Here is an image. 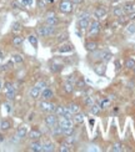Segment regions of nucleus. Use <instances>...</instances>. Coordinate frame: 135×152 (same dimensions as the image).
Returning <instances> with one entry per match:
<instances>
[{
	"mask_svg": "<svg viewBox=\"0 0 135 152\" xmlns=\"http://www.w3.org/2000/svg\"><path fill=\"white\" fill-rule=\"evenodd\" d=\"M85 86H86V85H85V81H84L83 79H79V80L75 82V87H76L78 90H83Z\"/></svg>",
	"mask_w": 135,
	"mask_h": 152,
	"instance_id": "72a5a7b5",
	"label": "nucleus"
},
{
	"mask_svg": "<svg viewBox=\"0 0 135 152\" xmlns=\"http://www.w3.org/2000/svg\"><path fill=\"white\" fill-rule=\"evenodd\" d=\"M109 104H110V101H109L108 99H106V100H103V101H101L100 107H101V109H105V107H106V106H108Z\"/></svg>",
	"mask_w": 135,
	"mask_h": 152,
	"instance_id": "49530a36",
	"label": "nucleus"
},
{
	"mask_svg": "<svg viewBox=\"0 0 135 152\" xmlns=\"http://www.w3.org/2000/svg\"><path fill=\"white\" fill-rule=\"evenodd\" d=\"M100 110H101V107H100L99 105H96V104H93L90 106V111H91L93 115H99L100 113Z\"/></svg>",
	"mask_w": 135,
	"mask_h": 152,
	"instance_id": "a878e982",
	"label": "nucleus"
},
{
	"mask_svg": "<svg viewBox=\"0 0 135 152\" xmlns=\"http://www.w3.org/2000/svg\"><path fill=\"white\" fill-rule=\"evenodd\" d=\"M50 70H52L53 72H60L63 70V65H60V64H53L52 66H50Z\"/></svg>",
	"mask_w": 135,
	"mask_h": 152,
	"instance_id": "c85d7f7f",
	"label": "nucleus"
},
{
	"mask_svg": "<svg viewBox=\"0 0 135 152\" xmlns=\"http://www.w3.org/2000/svg\"><path fill=\"white\" fill-rule=\"evenodd\" d=\"M30 151L41 152L43 151V145H41L38 140H34V142H31V145H30Z\"/></svg>",
	"mask_w": 135,
	"mask_h": 152,
	"instance_id": "9b49d317",
	"label": "nucleus"
},
{
	"mask_svg": "<svg viewBox=\"0 0 135 152\" xmlns=\"http://www.w3.org/2000/svg\"><path fill=\"white\" fill-rule=\"evenodd\" d=\"M43 151L44 152H52V151H54V144H53V142H50V141L45 142V144L43 145Z\"/></svg>",
	"mask_w": 135,
	"mask_h": 152,
	"instance_id": "aec40b11",
	"label": "nucleus"
},
{
	"mask_svg": "<svg viewBox=\"0 0 135 152\" xmlns=\"http://www.w3.org/2000/svg\"><path fill=\"white\" fill-rule=\"evenodd\" d=\"M59 22V19L55 15H52V16H48L46 18V24L48 25H52V26H55Z\"/></svg>",
	"mask_w": 135,
	"mask_h": 152,
	"instance_id": "a211bd4d",
	"label": "nucleus"
},
{
	"mask_svg": "<svg viewBox=\"0 0 135 152\" xmlns=\"http://www.w3.org/2000/svg\"><path fill=\"white\" fill-rule=\"evenodd\" d=\"M40 96H41V99L43 100H50L54 96V92L50 89H48V87H45L44 90H41Z\"/></svg>",
	"mask_w": 135,
	"mask_h": 152,
	"instance_id": "6e6552de",
	"label": "nucleus"
},
{
	"mask_svg": "<svg viewBox=\"0 0 135 152\" xmlns=\"http://www.w3.org/2000/svg\"><path fill=\"white\" fill-rule=\"evenodd\" d=\"M3 89V82H1V80H0V90Z\"/></svg>",
	"mask_w": 135,
	"mask_h": 152,
	"instance_id": "13d9d810",
	"label": "nucleus"
},
{
	"mask_svg": "<svg viewBox=\"0 0 135 152\" xmlns=\"http://www.w3.org/2000/svg\"><path fill=\"white\" fill-rule=\"evenodd\" d=\"M11 6H13L14 9H19V8H20V5H19V3H18V1H13V3H11Z\"/></svg>",
	"mask_w": 135,
	"mask_h": 152,
	"instance_id": "3c124183",
	"label": "nucleus"
},
{
	"mask_svg": "<svg viewBox=\"0 0 135 152\" xmlns=\"http://www.w3.org/2000/svg\"><path fill=\"white\" fill-rule=\"evenodd\" d=\"M58 122V118H57V115H53V113H50V115H48V116L45 117V123L48 125L49 127H52V126H54L55 123Z\"/></svg>",
	"mask_w": 135,
	"mask_h": 152,
	"instance_id": "423d86ee",
	"label": "nucleus"
},
{
	"mask_svg": "<svg viewBox=\"0 0 135 152\" xmlns=\"http://www.w3.org/2000/svg\"><path fill=\"white\" fill-rule=\"evenodd\" d=\"M71 4H80V3H83V0H71Z\"/></svg>",
	"mask_w": 135,
	"mask_h": 152,
	"instance_id": "864d4df0",
	"label": "nucleus"
},
{
	"mask_svg": "<svg viewBox=\"0 0 135 152\" xmlns=\"http://www.w3.org/2000/svg\"><path fill=\"white\" fill-rule=\"evenodd\" d=\"M73 122H75V123H83L84 122V115L80 113V112H78L74 115V117H73Z\"/></svg>",
	"mask_w": 135,
	"mask_h": 152,
	"instance_id": "412c9836",
	"label": "nucleus"
},
{
	"mask_svg": "<svg viewBox=\"0 0 135 152\" xmlns=\"http://www.w3.org/2000/svg\"><path fill=\"white\" fill-rule=\"evenodd\" d=\"M127 31L129 34H134L135 33V22H131V24H129L127 26Z\"/></svg>",
	"mask_w": 135,
	"mask_h": 152,
	"instance_id": "ea45409f",
	"label": "nucleus"
},
{
	"mask_svg": "<svg viewBox=\"0 0 135 152\" xmlns=\"http://www.w3.org/2000/svg\"><path fill=\"white\" fill-rule=\"evenodd\" d=\"M40 94H41V90L39 89L38 86H34V87H31L30 89V92H29V95H30V97L31 99H34V100H36L40 96Z\"/></svg>",
	"mask_w": 135,
	"mask_h": 152,
	"instance_id": "f8f14e48",
	"label": "nucleus"
},
{
	"mask_svg": "<svg viewBox=\"0 0 135 152\" xmlns=\"http://www.w3.org/2000/svg\"><path fill=\"white\" fill-rule=\"evenodd\" d=\"M5 109H6V111H8V112H10V111H11V107H10V105H9V104H5Z\"/></svg>",
	"mask_w": 135,
	"mask_h": 152,
	"instance_id": "603ef678",
	"label": "nucleus"
},
{
	"mask_svg": "<svg viewBox=\"0 0 135 152\" xmlns=\"http://www.w3.org/2000/svg\"><path fill=\"white\" fill-rule=\"evenodd\" d=\"M74 133V127H68V128H63L61 135L64 136H71Z\"/></svg>",
	"mask_w": 135,
	"mask_h": 152,
	"instance_id": "f704fd0d",
	"label": "nucleus"
},
{
	"mask_svg": "<svg viewBox=\"0 0 135 152\" xmlns=\"http://www.w3.org/2000/svg\"><path fill=\"white\" fill-rule=\"evenodd\" d=\"M124 14H134L135 13V4L134 3H125L123 6Z\"/></svg>",
	"mask_w": 135,
	"mask_h": 152,
	"instance_id": "0eeeda50",
	"label": "nucleus"
},
{
	"mask_svg": "<svg viewBox=\"0 0 135 152\" xmlns=\"http://www.w3.org/2000/svg\"><path fill=\"white\" fill-rule=\"evenodd\" d=\"M0 59H4V53L0 51Z\"/></svg>",
	"mask_w": 135,
	"mask_h": 152,
	"instance_id": "6e6d98bb",
	"label": "nucleus"
},
{
	"mask_svg": "<svg viewBox=\"0 0 135 152\" xmlns=\"http://www.w3.org/2000/svg\"><path fill=\"white\" fill-rule=\"evenodd\" d=\"M94 14H95L96 18H104L106 15V10H105L104 8H98Z\"/></svg>",
	"mask_w": 135,
	"mask_h": 152,
	"instance_id": "b1692460",
	"label": "nucleus"
},
{
	"mask_svg": "<svg viewBox=\"0 0 135 152\" xmlns=\"http://www.w3.org/2000/svg\"><path fill=\"white\" fill-rule=\"evenodd\" d=\"M39 106H40L41 111H44V112H54L55 109H57V106L54 104H50L49 100H43Z\"/></svg>",
	"mask_w": 135,
	"mask_h": 152,
	"instance_id": "f03ea898",
	"label": "nucleus"
},
{
	"mask_svg": "<svg viewBox=\"0 0 135 152\" xmlns=\"http://www.w3.org/2000/svg\"><path fill=\"white\" fill-rule=\"evenodd\" d=\"M133 71H134V72H135V66H134V67H133Z\"/></svg>",
	"mask_w": 135,
	"mask_h": 152,
	"instance_id": "052dcab7",
	"label": "nucleus"
},
{
	"mask_svg": "<svg viewBox=\"0 0 135 152\" xmlns=\"http://www.w3.org/2000/svg\"><path fill=\"white\" fill-rule=\"evenodd\" d=\"M60 126H61V128H68V127H73L74 125V122H73V120L71 118H61L60 121L58 122Z\"/></svg>",
	"mask_w": 135,
	"mask_h": 152,
	"instance_id": "1a4fd4ad",
	"label": "nucleus"
},
{
	"mask_svg": "<svg viewBox=\"0 0 135 152\" xmlns=\"http://www.w3.org/2000/svg\"><path fill=\"white\" fill-rule=\"evenodd\" d=\"M0 128L3 131H6V130H10L11 128V122L9 120H3L1 123H0Z\"/></svg>",
	"mask_w": 135,
	"mask_h": 152,
	"instance_id": "6ab92c4d",
	"label": "nucleus"
},
{
	"mask_svg": "<svg viewBox=\"0 0 135 152\" xmlns=\"http://www.w3.org/2000/svg\"><path fill=\"white\" fill-rule=\"evenodd\" d=\"M36 3H38V6H39V8H45V5H46V1H45V0H38Z\"/></svg>",
	"mask_w": 135,
	"mask_h": 152,
	"instance_id": "09e8293b",
	"label": "nucleus"
},
{
	"mask_svg": "<svg viewBox=\"0 0 135 152\" xmlns=\"http://www.w3.org/2000/svg\"><path fill=\"white\" fill-rule=\"evenodd\" d=\"M58 51L59 53H63V54H65V53H73L74 51V45L70 44V43H65V44H63L58 49Z\"/></svg>",
	"mask_w": 135,
	"mask_h": 152,
	"instance_id": "39448f33",
	"label": "nucleus"
},
{
	"mask_svg": "<svg viewBox=\"0 0 135 152\" xmlns=\"http://www.w3.org/2000/svg\"><path fill=\"white\" fill-rule=\"evenodd\" d=\"M69 110H70V112L73 113V115H75V113H78V112H80V107H79V105H76V104H70L69 105V107H68Z\"/></svg>",
	"mask_w": 135,
	"mask_h": 152,
	"instance_id": "5701e85b",
	"label": "nucleus"
},
{
	"mask_svg": "<svg viewBox=\"0 0 135 152\" xmlns=\"http://www.w3.org/2000/svg\"><path fill=\"white\" fill-rule=\"evenodd\" d=\"M70 147H73V146L66 144V142H64V144H61V146H60V152H69L71 150Z\"/></svg>",
	"mask_w": 135,
	"mask_h": 152,
	"instance_id": "c9c22d12",
	"label": "nucleus"
},
{
	"mask_svg": "<svg viewBox=\"0 0 135 152\" xmlns=\"http://www.w3.org/2000/svg\"><path fill=\"white\" fill-rule=\"evenodd\" d=\"M11 29H13L14 33H19V31L21 30V24H20V22H13Z\"/></svg>",
	"mask_w": 135,
	"mask_h": 152,
	"instance_id": "4c0bfd02",
	"label": "nucleus"
},
{
	"mask_svg": "<svg viewBox=\"0 0 135 152\" xmlns=\"http://www.w3.org/2000/svg\"><path fill=\"white\" fill-rule=\"evenodd\" d=\"M35 86H38L40 90H44L45 87H46V82H45V81H39V82H38V84H36Z\"/></svg>",
	"mask_w": 135,
	"mask_h": 152,
	"instance_id": "c03bdc74",
	"label": "nucleus"
},
{
	"mask_svg": "<svg viewBox=\"0 0 135 152\" xmlns=\"http://www.w3.org/2000/svg\"><path fill=\"white\" fill-rule=\"evenodd\" d=\"M64 110H65V107L64 106H57V109H55V115H57V116H60L61 117L63 116V113H64Z\"/></svg>",
	"mask_w": 135,
	"mask_h": 152,
	"instance_id": "e433bc0d",
	"label": "nucleus"
},
{
	"mask_svg": "<svg viewBox=\"0 0 135 152\" xmlns=\"http://www.w3.org/2000/svg\"><path fill=\"white\" fill-rule=\"evenodd\" d=\"M1 141H4V136H3V135H0V142H1Z\"/></svg>",
	"mask_w": 135,
	"mask_h": 152,
	"instance_id": "4d7b16f0",
	"label": "nucleus"
},
{
	"mask_svg": "<svg viewBox=\"0 0 135 152\" xmlns=\"http://www.w3.org/2000/svg\"><path fill=\"white\" fill-rule=\"evenodd\" d=\"M65 142H66V144H69L70 146H74V144L76 142V139H75V137H74L73 135H71V136H65Z\"/></svg>",
	"mask_w": 135,
	"mask_h": 152,
	"instance_id": "473e14b6",
	"label": "nucleus"
},
{
	"mask_svg": "<svg viewBox=\"0 0 135 152\" xmlns=\"http://www.w3.org/2000/svg\"><path fill=\"white\" fill-rule=\"evenodd\" d=\"M38 35H39V36H43V38H45V36H46L45 25H41V26L38 27Z\"/></svg>",
	"mask_w": 135,
	"mask_h": 152,
	"instance_id": "58836bf2",
	"label": "nucleus"
},
{
	"mask_svg": "<svg viewBox=\"0 0 135 152\" xmlns=\"http://www.w3.org/2000/svg\"><path fill=\"white\" fill-rule=\"evenodd\" d=\"M48 1H49V3H53V1H54V0H48Z\"/></svg>",
	"mask_w": 135,
	"mask_h": 152,
	"instance_id": "bf43d9fd",
	"label": "nucleus"
},
{
	"mask_svg": "<svg viewBox=\"0 0 135 152\" xmlns=\"http://www.w3.org/2000/svg\"><path fill=\"white\" fill-rule=\"evenodd\" d=\"M28 135V128L26 126H20L18 128L16 131V137H19V139H23V137H25Z\"/></svg>",
	"mask_w": 135,
	"mask_h": 152,
	"instance_id": "2eb2a0df",
	"label": "nucleus"
},
{
	"mask_svg": "<svg viewBox=\"0 0 135 152\" xmlns=\"http://www.w3.org/2000/svg\"><path fill=\"white\" fill-rule=\"evenodd\" d=\"M122 70V64H120L119 60H116L115 61V71H120Z\"/></svg>",
	"mask_w": 135,
	"mask_h": 152,
	"instance_id": "de8ad7c7",
	"label": "nucleus"
},
{
	"mask_svg": "<svg viewBox=\"0 0 135 152\" xmlns=\"http://www.w3.org/2000/svg\"><path fill=\"white\" fill-rule=\"evenodd\" d=\"M33 4H34V0H23L21 1L23 6H31Z\"/></svg>",
	"mask_w": 135,
	"mask_h": 152,
	"instance_id": "37998d69",
	"label": "nucleus"
},
{
	"mask_svg": "<svg viewBox=\"0 0 135 152\" xmlns=\"http://www.w3.org/2000/svg\"><path fill=\"white\" fill-rule=\"evenodd\" d=\"M105 70H106L105 64H96L95 67H94V71L98 74V75H104Z\"/></svg>",
	"mask_w": 135,
	"mask_h": 152,
	"instance_id": "ddd939ff",
	"label": "nucleus"
},
{
	"mask_svg": "<svg viewBox=\"0 0 135 152\" xmlns=\"http://www.w3.org/2000/svg\"><path fill=\"white\" fill-rule=\"evenodd\" d=\"M61 132H63V128H61V126H60L58 122L55 123L54 126H52V133H53V136H59V135H61Z\"/></svg>",
	"mask_w": 135,
	"mask_h": 152,
	"instance_id": "4468645a",
	"label": "nucleus"
},
{
	"mask_svg": "<svg viewBox=\"0 0 135 152\" xmlns=\"http://www.w3.org/2000/svg\"><path fill=\"white\" fill-rule=\"evenodd\" d=\"M28 40H29V43H30L34 48H38V38H36L35 35H30L29 38H28Z\"/></svg>",
	"mask_w": 135,
	"mask_h": 152,
	"instance_id": "7c9ffc66",
	"label": "nucleus"
},
{
	"mask_svg": "<svg viewBox=\"0 0 135 152\" xmlns=\"http://www.w3.org/2000/svg\"><path fill=\"white\" fill-rule=\"evenodd\" d=\"M78 26H79V29H81V30L89 29V26H90V20H89V18H79V20H78Z\"/></svg>",
	"mask_w": 135,
	"mask_h": 152,
	"instance_id": "20e7f679",
	"label": "nucleus"
},
{
	"mask_svg": "<svg viewBox=\"0 0 135 152\" xmlns=\"http://www.w3.org/2000/svg\"><path fill=\"white\" fill-rule=\"evenodd\" d=\"M111 151H114V152L123 151V145H122V144H115V145L113 146V148H111Z\"/></svg>",
	"mask_w": 135,
	"mask_h": 152,
	"instance_id": "79ce46f5",
	"label": "nucleus"
},
{
	"mask_svg": "<svg viewBox=\"0 0 135 152\" xmlns=\"http://www.w3.org/2000/svg\"><path fill=\"white\" fill-rule=\"evenodd\" d=\"M6 99L9 101H11L15 99V89H10V90H6Z\"/></svg>",
	"mask_w": 135,
	"mask_h": 152,
	"instance_id": "c756f323",
	"label": "nucleus"
},
{
	"mask_svg": "<svg viewBox=\"0 0 135 152\" xmlns=\"http://www.w3.org/2000/svg\"><path fill=\"white\" fill-rule=\"evenodd\" d=\"M68 38H69V34H68V33H64V34H61V35L59 36L57 41H58V43H61V41H66Z\"/></svg>",
	"mask_w": 135,
	"mask_h": 152,
	"instance_id": "a19ab883",
	"label": "nucleus"
},
{
	"mask_svg": "<svg viewBox=\"0 0 135 152\" xmlns=\"http://www.w3.org/2000/svg\"><path fill=\"white\" fill-rule=\"evenodd\" d=\"M113 1H116V0H113Z\"/></svg>",
	"mask_w": 135,
	"mask_h": 152,
	"instance_id": "680f3d73",
	"label": "nucleus"
},
{
	"mask_svg": "<svg viewBox=\"0 0 135 152\" xmlns=\"http://www.w3.org/2000/svg\"><path fill=\"white\" fill-rule=\"evenodd\" d=\"M84 104H85L86 106H91V105L94 104V102H93V99H91V97H89V96H88V97H86L85 100H84Z\"/></svg>",
	"mask_w": 135,
	"mask_h": 152,
	"instance_id": "a18cd8bd",
	"label": "nucleus"
},
{
	"mask_svg": "<svg viewBox=\"0 0 135 152\" xmlns=\"http://www.w3.org/2000/svg\"><path fill=\"white\" fill-rule=\"evenodd\" d=\"M84 46H85V50L88 53H93L98 49V44L95 43V41H86Z\"/></svg>",
	"mask_w": 135,
	"mask_h": 152,
	"instance_id": "9d476101",
	"label": "nucleus"
},
{
	"mask_svg": "<svg viewBox=\"0 0 135 152\" xmlns=\"http://www.w3.org/2000/svg\"><path fill=\"white\" fill-rule=\"evenodd\" d=\"M100 29H101V25L99 21H93L90 22V26H89V34L91 36H95L100 33Z\"/></svg>",
	"mask_w": 135,
	"mask_h": 152,
	"instance_id": "7ed1b4c3",
	"label": "nucleus"
},
{
	"mask_svg": "<svg viewBox=\"0 0 135 152\" xmlns=\"http://www.w3.org/2000/svg\"><path fill=\"white\" fill-rule=\"evenodd\" d=\"M4 87H5V90H10V89H14V86H13V84L11 82H5V85H4Z\"/></svg>",
	"mask_w": 135,
	"mask_h": 152,
	"instance_id": "8fccbe9b",
	"label": "nucleus"
},
{
	"mask_svg": "<svg viewBox=\"0 0 135 152\" xmlns=\"http://www.w3.org/2000/svg\"><path fill=\"white\" fill-rule=\"evenodd\" d=\"M74 89H75V87H74L73 84H70V82H65L64 84V91L66 94H71L74 91Z\"/></svg>",
	"mask_w": 135,
	"mask_h": 152,
	"instance_id": "393cba45",
	"label": "nucleus"
},
{
	"mask_svg": "<svg viewBox=\"0 0 135 152\" xmlns=\"http://www.w3.org/2000/svg\"><path fill=\"white\" fill-rule=\"evenodd\" d=\"M111 57H113V54H111V53H109V51H101L100 60H101L103 62H108Z\"/></svg>",
	"mask_w": 135,
	"mask_h": 152,
	"instance_id": "f3484780",
	"label": "nucleus"
},
{
	"mask_svg": "<svg viewBox=\"0 0 135 152\" xmlns=\"http://www.w3.org/2000/svg\"><path fill=\"white\" fill-rule=\"evenodd\" d=\"M13 65H14V61H9V62L6 64V66H8V67H13Z\"/></svg>",
	"mask_w": 135,
	"mask_h": 152,
	"instance_id": "5fc2aeb1",
	"label": "nucleus"
},
{
	"mask_svg": "<svg viewBox=\"0 0 135 152\" xmlns=\"http://www.w3.org/2000/svg\"><path fill=\"white\" fill-rule=\"evenodd\" d=\"M113 15L116 16V18H119V16H122L124 15V11H123V8H119V6H116L113 9Z\"/></svg>",
	"mask_w": 135,
	"mask_h": 152,
	"instance_id": "cd10ccee",
	"label": "nucleus"
},
{
	"mask_svg": "<svg viewBox=\"0 0 135 152\" xmlns=\"http://www.w3.org/2000/svg\"><path fill=\"white\" fill-rule=\"evenodd\" d=\"M11 57H13V61L15 64H21L23 61H24V57H23L20 54H14Z\"/></svg>",
	"mask_w": 135,
	"mask_h": 152,
	"instance_id": "bb28decb",
	"label": "nucleus"
},
{
	"mask_svg": "<svg viewBox=\"0 0 135 152\" xmlns=\"http://www.w3.org/2000/svg\"><path fill=\"white\" fill-rule=\"evenodd\" d=\"M59 10L64 13V14H68L73 10V4L70 0H61L59 4Z\"/></svg>",
	"mask_w": 135,
	"mask_h": 152,
	"instance_id": "f257e3e1",
	"label": "nucleus"
},
{
	"mask_svg": "<svg viewBox=\"0 0 135 152\" xmlns=\"http://www.w3.org/2000/svg\"><path fill=\"white\" fill-rule=\"evenodd\" d=\"M41 137V132L39 131V130H31L30 132H29V139H31V140H39Z\"/></svg>",
	"mask_w": 135,
	"mask_h": 152,
	"instance_id": "dca6fc26",
	"label": "nucleus"
},
{
	"mask_svg": "<svg viewBox=\"0 0 135 152\" xmlns=\"http://www.w3.org/2000/svg\"><path fill=\"white\" fill-rule=\"evenodd\" d=\"M135 66V60L134 59H128L125 61V67L129 69V70H133V67Z\"/></svg>",
	"mask_w": 135,
	"mask_h": 152,
	"instance_id": "2f4dec72",
	"label": "nucleus"
},
{
	"mask_svg": "<svg viewBox=\"0 0 135 152\" xmlns=\"http://www.w3.org/2000/svg\"><path fill=\"white\" fill-rule=\"evenodd\" d=\"M23 41H24V39H23L20 35H15L13 38V45L14 46H20V45L23 44Z\"/></svg>",
	"mask_w": 135,
	"mask_h": 152,
	"instance_id": "4be33fe9",
	"label": "nucleus"
}]
</instances>
